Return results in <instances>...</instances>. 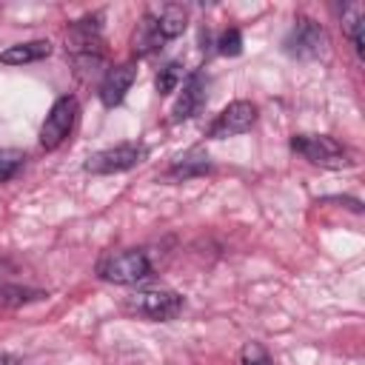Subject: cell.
I'll return each instance as SVG.
<instances>
[{"label":"cell","instance_id":"cell-1","mask_svg":"<svg viewBox=\"0 0 365 365\" xmlns=\"http://www.w3.org/2000/svg\"><path fill=\"white\" fill-rule=\"evenodd\" d=\"M97 274H100V279L114 282V285H137L151 277V262H148L145 251L123 248V251L106 254L97 262Z\"/></svg>","mask_w":365,"mask_h":365},{"label":"cell","instance_id":"cell-2","mask_svg":"<svg viewBox=\"0 0 365 365\" xmlns=\"http://www.w3.org/2000/svg\"><path fill=\"white\" fill-rule=\"evenodd\" d=\"M125 311L151 322H168L182 311V297L168 288H143L125 297Z\"/></svg>","mask_w":365,"mask_h":365},{"label":"cell","instance_id":"cell-3","mask_svg":"<svg viewBox=\"0 0 365 365\" xmlns=\"http://www.w3.org/2000/svg\"><path fill=\"white\" fill-rule=\"evenodd\" d=\"M291 148L297 154H302L308 163L322 165V168H348L354 163L351 151L328 134H294Z\"/></svg>","mask_w":365,"mask_h":365},{"label":"cell","instance_id":"cell-4","mask_svg":"<svg viewBox=\"0 0 365 365\" xmlns=\"http://www.w3.org/2000/svg\"><path fill=\"white\" fill-rule=\"evenodd\" d=\"M282 48H285V54H291L297 60H317L328 51V34L317 20L297 17L291 31L282 40Z\"/></svg>","mask_w":365,"mask_h":365},{"label":"cell","instance_id":"cell-5","mask_svg":"<svg viewBox=\"0 0 365 365\" xmlns=\"http://www.w3.org/2000/svg\"><path fill=\"white\" fill-rule=\"evenodd\" d=\"M145 160V145L143 143H120L114 148H103L86 160V171L91 174H120Z\"/></svg>","mask_w":365,"mask_h":365},{"label":"cell","instance_id":"cell-6","mask_svg":"<svg viewBox=\"0 0 365 365\" xmlns=\"http://www.w3.org/2000/svg\"><path fill=\"white\" fill-rule=\"evenodd\" d=\"M74 120H77V100H74L71 94L57 97V100H54V106L48 108V114H46L43 125H40V145H43V148H48V151H51V148H57V145L68 137V131H71Z\"/></svg>","mask_w":365,"mask_h":365},{"label":"cell","instance_id":"cell-7","mask_svg":"<svg viewBox=\"0 0 365 365\" xmlns=\"http://www.w3.org/2000/svg\"><path fill=\"white\" fill-rule=\"evenodd\" d=\"M254 123H257V106L251 100H234L217 114V120L208 128V137L225 140V137H234V134H245Z\"/></svg>","mask_w":365,"mask_h":365},{"label":"cell","instance_id":"cell-8","mask_svg":"<svg viewBox=\"0 0 365 365\" xmlns=\"http://www.w3.org/2000/svg\"><path fill=\"white\" fill-rule=\"evenodd\" d=\"M134 77H137V66L134 63H120V66L108 68L106 77H103V83H100V100H103V106L106 108H114L117 103H123V97L131 88Z\"/></svg>","mask_w":365,"mask_h":365},{"label":"cell","instance_id":"cell-9","mask_svg":"<svg viewBox=\"0 0 365 365\" xmlns=\"http://www.w3.org/2000/svg\"><path fill=\"white\" fill-rule=\"evenodd\" d=\"M205 100V77L202 74H191L185 83H182V91L171 108V123H182L188 117L197 114V108L202 106Z\"/></svg>","mask_w":365,"mask_h":365},{"label":"cell","instance_id":"cell-10","mask_svg":"<svg viewBox=\"0 0 365 365\" xmlns=\"http://www.w3.org/2000/svg\"><path fill=\"white\" fill-rule=\"evenodd\" d=\"M51 54V43L48 40H29V43H17L0 51V63L6 66H23V63H37L43 57Z\"/></svg>","mask_w":365,"mask_h":365},{"label":"cell","instance_id":"cell-11","mask_svg":"<svg viewBox=\"0 0 365 365\" xmlns=\"http://www.w3.org/2000/svg\"><path fill=\"white\" fill-rule=\"evenodd\" d=\"M154 23H157V31L163 34V40H171V37H180L188 26V17H185V9L182 6H163L157 14H154Z\"/></svg>","mask_w":365,"mask_h":365},{"label":"cell","instance_id":"cell-12","mask_svg":"<svg viewBox=\"0 0 365 365\" xmlns=\"http://www.w3.org/2000/svg\"><path fill=\"white\" fill-rule=\"evenodd\" d=\"M205 171H211V160H208V154H205V151H200V148L185 151V154H182V157H177V160H174V165H171V177H177V180L200 177V174H205Z\"/></svg>","mask_w":365,"mask_h":365},{"label":"cell","instance_id":"cell-13","mask_svg":"<svg viewBox=\"0 0 365 365\" xmlns=\"http://www.w3.org/2000/svg\"><path fill=\"white\" fill-rule=\"evenodd\" d=\"M163 43H165V40H163V34L157 31L154 14H145L143 23H140V29H137V34H134V51H137V57H145V54L160 51Z\"/></svg>","mask_w":365,"mask_h":365},{"label":"cell","instance_id":"cell-14","mask_svg":"<svg viewBox=\"0 0 365 365\" xmlns=\"http://www.w3.org/2000/svg\"><path fill=\"white\" fill-rule=\"evenodd\" d=\"M362 29H365V11H362V6H351L348 14H345V34L351 37V46H354V51H356L359 57H362V51H365Z\"/></svg>","mask_w":365,"mask_h":365},{"label":"cell","instance_id":"cell-15","mask_svg":"<svg viewBox=\"0 0 365 365\" xmlns=\"http://www.w3.org/2000/svg\"><path fill=\"white\" fill-rule=\"evenodd\" d=\"M182 83V63H177V60H171V63H165L160 71H157V77H154V86H157V94H171V91H177V86Z\"/></svg>","mask_w":365,"mask_h":365},{"label":"cell","instance_id":"cell-16","mask_svg":"<svg viewBox=\"0 0 365 365\" xmlns=\"http://www.w3.org/2000/svg\"><path fill=\"white\" fill-rule=\"evenodd\" d=\"M26 163V154L20 148H0V182H9Z\"/></svg>","mask_w":365,"mask_h":365},{"label":"cell","instance_id":"cell-17","mask_svg":"<svg viewBox=\"0 0 365 365\" xmlns=\"http://www.w3.org/2000/svg\"><path fill=\"white\" fill-rule=\"evenodd\" d=\"M43 297L46 294L34 291V288H20V285L0 288V302H6V305H23V302H34V299H43Z\"/></svg>","mask_w":365,"mask_h":365},{"label":"cell","instance_id":"cell-18","mask_svg":"<svg viewBox=\"0 0 365 365\" xmlns=\"http://www.w3.org/2000/svg\"><path fill=\"white\" fill-rule=\"evenodd\" d=\"M217 51L225 54V57H237V54L242 51V34H240V29L222 31L220 40H217Z\"/></svg>","mask_w":365,"mask_h":365},{"label":"cell","instance_id":"cell-19","mask_svg":"<svg viewBox=\"0 0 365 365\" xmlns=\"http://www.w3.org/2000/svg\"><path fill=\"white\" fill-rule=\"evenodd\" d=\"M242 365H274V359L268 356V351L259 342H248L242 348Z\"/></svg>","mask_w":365,"mask_h":365},{"label":"cell","instance_id":"cell-20","mask_svg":"<svg viewBox=\"0 0 365 365\" xmlns=\"http://www.w3.org/2000/svg\"><path fill=\"white\" fill-rule=\"evenodd\" d=\"M0 365H23L17 354H9V351H0Z\"/></svg>","mask_w":365,"mask_h":365}]
</instances>
